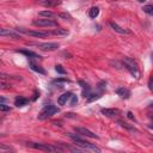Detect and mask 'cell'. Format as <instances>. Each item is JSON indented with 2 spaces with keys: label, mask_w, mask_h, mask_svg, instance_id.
Wrapping results in <instances>:
<instances>
[{
  "label": "cell",
  "mask_w": 153,
  "mask_h": 153,
  "mask_svg": "<svg viewBox=\"0 0 153 153\" xmlns=\"http://www.w3.org/2000/svg\"><path fill=\"white\" fill-rule=\"evenodd\" d=\"M72 96H73V93H72V92H66V93L61 94V96L59 97V99H57L59 105H65V104L71 99V97H72Z\"/></svg>",
  "instance_id": "13"
},
{
  "label": "cell",
  "mask_w": 153,
  "mask_h": 153,
  "mask_svg": "<svg viewBox=\"0 0 153 153\" xmlns=\"http://www.w3.org/2000/svg\"><path fill=\"white\" fill-rule=\"evenodd\" d=\"M42 4H43L44 6L51 7V6H56V5H60V4H61V0H45V1H42Z\"/></svg>",
  "instance_id": "22"
},
{
  "label": "cell",
  "mask_w": 153,
  "mask_h": 153,
  "mask_svg": "<svg viewBox=\"0 0 153 153\" xmlns=\"http://www.w3.org/2000/svg\"><path fill=\"white\" fill-rule=\"evenodd\" d=\"M36 45L45 51H53L56 50L59 48V43H54V42H48V43H36Z\"/></svg>",
  "instance_id": "7"
},
{
  "label": "cell",
  "mask_w": 153,
  "mask_h": 153,
  "mask_svg": "<svg viewBox=\"0 0 153 153\" xmlns=\"http://www.w3.org/2000/svg\"><path fill=\"white\" fill-rule=\"evenodd\" d=\"M151 140H152V141H153V136H151Z\"/></svg>",
  "instance_id": "36"
},
{
  "label": "cell",
  "mask_w": 153,
  "mask_h": 153,
  "mask_svg": "<svg viewBox=\"0 0 153 153\" xmlns=\"http://www.w3.org/2000/svg\"><path fill=\"white\" fill-rule=\"evenodd\" d=\"M100 112L104 116H108V117H112V116H116V115L121 114V111L118 109H102Z\"/></svg>",
  "instance_id": "14"
},
{
  "label": "cell",
  "mask_w": 153,
  "mask_h": 153,
  "mask_svg": "<svg viewBox=\"0 0 153 153\" xmlns=\"http://www.w3.org/2000/svg\"><path fill=\"white\" fill-rule=\"evenodd\" d=\"M17 31H20L25 35H29V36H32V37H37V38H43V37H47L48 35H50V32H43V31H27L23 27H17L16 29Z\"/></svg>",
  "instance_id": "6"
},
{
  "label": "cell",
  "mask_w": 153,
  "mask_h": 153,
  "mask_svg": "<svg viewBox=\"0 0 153 153\" xmlns=\"http://www.w3.org/2000/svg\"><path fill=\"white\" fill-rule=\"evenodd\" d=\"M98 14H99V8H98V7H91V8H90V11H88L90 18L94 19V18L98 17Z\"/></svg>",
  "instance_id": "20"
},
{
  "label": "cell",
  "mask_w": 153,
  "mask_h": 153,
  "mask_svg": "<svg viewBox=\"0 0 153 153\" xmlns=\"http://www.w3.org/2000/svg\"><path fill=\"white\" fill-rule=\"evenodd\" d=\"M38 14H39L41 17H44V18H49V19L57 17V14H56V13H54V12H51V11H41Z\"/></svg>",
  "instance_id": "18"
},
{
  "label": "cell",
  "mask_w": 153,
  "mask_h": 153,
  "mask_svg": "<svg viewBox=\"0 0 153 153\" xmlns=\"http://www.w3.org/2000/svg\"><path fill=\"white\" fill-rule=\"evenodd\" d=\"M0 35L2 37H7V38H12V39L20 38V35L19 33H17L16 31H12V30H7V29H1L0 30Z\"/></svg>",
  "instance_id": "9"
},
{
  "label": "cell",
  "mask_w": 153,
  "mask_h": 153,
  "mask_svg": "<svg viewBox=\"0 0 153 153\" xmlns=\"http://www.w3.org/2000/svg\"><path fill=\"white\" fill-rule=\"evenodd\" d=\"M68 136L74 141V145L78 146V147H80L82 151H91V152H97V153L100 152V148H99L98 146H96V145H93V143H90V142L82 140L80 136H78V135H75V134L68 133Z\"/></svg>",
  "instance_id": "1"
},
{
  "label": "cell",
  "mask_w": 153,
  "mask_h": 153,
  "mask_svg": "<svg viewBox=\"0 0 153 153\" xmlns=\"http://www.w3.org/2000/svg\"><path fill=\"white\" fill-rule=\"evenodd\" d=\"M53 82H54V84H55V82H69V80H68L67 78H57V79H54Z\"/></svg>",
  "instance_id": "27"
},
{
  "label": "cell",
  "mask_w": 153,
  "mask_h": 153,
  "mask_svg": "<svg viewBox=\"0 0 153 153\" xmlns=\"http://www.w3.org/2000/svg\"><path fill=\"white\" fill-rule=\"evenodd\" d=\"M60 110H59V108L57 106H55V105H47L39 114H38V120L39 121H44V120H48L49 117H51L53 115H55V114H57Z\"/></svg>",
  "instance_id": "4"
},
{
  "label": "cell",
  "mask_w": 153,
  "mask_h": 153,
  "mask_svg": "<svg viewBox=\"0 0 153 153\" xmlns=\"http://www.w3.org/2000/svg\"><path fill=\"white\" fill-rule=\"evenodd\" d=\"M139 2H143V1H146V0H137Z\"/></svg>",
  "instance_id": "35"
},
{
  "label": "cell",
  "mask_w": 153,
  "mask_h": 153,
  "mask_svg": "<svg viewBox=\"0 0 153 153\" xmlns=\"http://www.w3.org/2000/svg\"><path fill=\"white\" fill-rule=\"evenodd\" d=\"M100 97H102V94H100V93H97V94L91 93V94L87 97L86 102H87V103H91V102H93V100H96V99H98V98H100Z\"/></svg>",
  "instance_id": "24"
},
{
  "label": "cell",
  "mask_w": 153,
  "mask_h": 153,
  "mask_svg": "<svg viewBox=\"0 0 153 153\" xmlns=\"http://www.w3.org/2000/svg\"><path fill=\"white\" fill-rule=\"evenodd\" d=\"M148 86H149V90L153 91V76L149 79V82H148Z\"/></svg>",
  "instance_id": "30"
},
{
  "label": "cell",
  "mask_w": 153,
  "mask_h": 153,
  "mask_svg": "<svg viewBox=\"0 0 153 153\" xmlns=\"http://www.w3.org/2000/svg\"><path fill=\"white\" fill-rule=\"evenodd\" d=\"M76 103H78V98H76V96H74V94H73V96L71 97V102H69V105H71V106H74Z\"/></svg>",
  "instance_id": "28"
},
{
  "label": "cell",
  "mask_w": 153,
  "mask_h": 153,
  "mask_svg": "<svg viewBox=\"0 0 153 153\" xmlns=\"http://www.w3.org/2000/svg\"><path fill=\"white\" fill-rule=\"evenodd\" d=\"M149 108H151V109H153V103H151V104H149Z\"/></svg>",
  "instance_id": "34"
},
{
  "label": "cell",
  "mask_w": 153,
  "mask_h": 153,
  "mask_svg": "<svg viewBox=\"0 0 153 153\" xmlns=\"http://www.w3.org/2000/svg\"><path fill=\"white\" fill-rule=\"evenodd\" d=\"M29 66H30V68H31L32 71H35V72H37V73H39V74H45V71H44L42 67H39L38 65L33 63L31 60H30V62H29Z\"/></svg>",
  "instance_id": "17"
},
{
  "label": "cell",
  "mask_w": 153,
  "mask_h": 153,
  "mask_svg": "<svg viewBox=\"0 0 153 153\" xmlns=\"http://www.w3.org/2000/svg\"><path fill=\"white\" fill-rule=\"evenodd\" d=\"M57 17H60V18H63V19H72V16H71L69 13H67V12H62V13H59V14H57Z\"/></svg>",
  "instance_id": "25"
},
{
  "label": "cell",
  "mask_w": 153,
  "mask_h": 153,
  "mask_svg": "<svg viewBox=\"0 0 153 153\" xmlns=\"http://www.w3.org/2000/svg\"><path fill=\"white\" fill-rule=\"evenodd\" d=\"M109 25H110V27H111L115 32H117V33H121V35H129V33H130V31H129V30L121 27L118 24H116V23H114V22H110V23H109Z\"/></svg>",
  "instance_id": "10"
},
{
  "label": "cell",
  "mask_w": 153,
  "mask_h": 153,
  "mask_svg": "<svg viewBox=\"0 0 153 153\" xmlns=\"http://www.w3.org/2000/svg\"><path fill=\"white\" fill-rule=\"evenodd\" d=\"M55 71H56L57 73H60V74H66V71L62 68L61 65H56V66H55Z\"/></svg>",
  "instance_id": "26"
},
{
  "label": "cell",
  "mask_w": 153,
  "mask_h": 153,
  "mask_svg": "<svg viewBox=\"0 0 153 153\" xmlns=\"http://www.w3.org/2000/svg\"><path fill=\"white\" fill-rule=\"evenodd\" d=\"M117 123H118L121 127H123V128H126L127 130H129V131H137V130H136L134 127H131L130 124H128V123H127V122H124V121L118 120V121H117Z\"/></svg>",
  "instance_id": "19"
},
{
  "label": "cell",
  "mask_w": 153,
  "mask_h": 153,
  "mask_svg": "<svg viewBox=\"0 0 153 153\" xmlns=\"http://www.w3.org/2000/svg\"><path fill=\"white\" fill-rule=\"evenodd\" d=\"M147 127H148V129L153 130V123H149V124H147Z\"/></svg>",
  "instance_id": "32"
},
{
  "label": "cell",
  "mask_w": 153,
  "mask_h": 153,
  "mask_svg": "<svg viewBox=\"0 0 153 153\" xmlns=\"http://www.w3.org/2000/svg\"><path fill=\"white\" fill-rule=\"evenodd\" d=\"M127 116H128V117H129V118H130V120H135V117H134V116H133V114H131V112H130V111H129V112H128V114H127Z\"/></svg>",
  "instance_id": "31"
},
{
  "label": "cell",
  "mask_w": 153,
  "mask_h": 153,
  "mask_svg": "<svg viewBox=\"0 0 153 153\" xmlns=\"http://www.w3.org/2000/svg\"><path fill=\"white\" fill-rule=\"evenodd\" d=\"M27 103H29V99H26V98H24V97H22V96L17 97L16 100H14V105L18 106V108H22V106L26 105Z\"/></svg>",
  "instance_id": "16"
},
{
  "label": "cell",
  "mask_w": 153,
  "mask_h": 153,
  "mask_svg": "<svg viewBox=\"0 0 153 153\" xmlns=\"http://www.w3.org/2000/svg\"><path fill=\"white\" fill-rule=\"evenodd\" d=\"M142 11L149 16H153V5H145L142 7Z\"/></svg>",
  "instance_id": "23"
},
{
  "label": "cell",
  "mask_w": 153,
  "mask_h": 153,
  "mask_svg": "<svg viewBox=\"0 0 153 153\" xmlns=\"http://www.w3.org/2000/svg\"><path fill=\"white\" fill-rule=\"evenodd\" d=\"M79 85H81V88H82V96H84L85 98H87V97L91 94V87H90V85H88L87 82L82 81V80L79 81Z\"/></svg>",
  "instance_id": "12"
},
{
  "label": "cell",
  "mask_w": 153,
  "mask_h": 153,
  "mask_svg": "<svg viewBox=\"0 0 153 153\" xmlns=\"http://www.w3.org/2000/svg\"><path fill=\"white\" fill-rule=\"evenodd\" d=\"M19 53L20 54H24L25 56H27L30 60H41V56L39 55H37L36 53H33V51H30V50H19Z\"/></svg>",
  "instance_id": "15"
},
{
  "label": "cell",
  "mask_w": 153,
  "mask_h": 153,
  "mask_svg": "<svg viewBox=\"0 0 153 153\" xmlns=\"http://www.w3.org/2000/svg\"><path fill=\"white\" fill-rule=\"evenodd\" d=\"M0 110H1L2 112H7V111H11V108H10V106H6L4 103H1V104H0Z\"/></svg>",
  "instance_id": "29"
},
{
  "label": "cell",
  "mask_w": 153,
  "mask_h": 153,
  "mask_svg": "<svg viewBox=\"0 0 153 153\" xmlns=\"http://www.w3.org/2000/svg\"><path fill=\"white\" fill-rule=\"evenodd\" d=\"M116 93L122 98V99H128L130 97V91L126 87H118L116 90Z\"/></svg>",
  "instance_id": "11"
},
{
  "label": "cell",
  "mask_w": 153,
  "mask_h": 153,
  "mask_svg": "<svg viewBox=\"0 0 153 153\" xmlns=\"http://www.w3.org/2000/svg\"><path fill=\"white\" fill-rule=\"evenodd\" d=\"M122 63H123V67H124L126 69H128L129 73L133 75V78H136V79L139 78V75H140L139 67H137V63H136L133 59H130V57H124L123 61H122Z\"/></svg>",
  "instance_id": "2"
},
{
  "label": "cell",
  "mask_w": 153,
  "mask_h": 153,
  "mask_svg": "<svg viewBox=\"0 0 153 153\" xmlns=\"http://www.w3.org/2000/svg\"><path fill=\"white\" fill-rule=\"evenodd\" d=\"M29 147L35 148V149H39V151H44V152H61L63 148L57 147V146H53V145H48V143H38V142H27L26 143Z\"/></svg>",
  "instance_id": "3"
},
{
  "label": "cell",
  "mask_w": 153,
  "mask_h": 153,
  "mask_svg": "<svg viewBox=\"0 0 153 153\" xmlns=\"http://www.w3.org/2000/svg\"><path fill=\"white\" fill-rule=\"evenodd\" d=\"M148 117H149L151 120H153V114H148Z\"/></svg>",
  "instance_id": "33"
},
{
  "label": "cell",
  "mask_w": 153,
  "mask_h": 153,
  "mask_svg": "<svg viewBox=\"0 0 153 153\" xmlns=\"http://www.w3.org/2000/svg\"><path fill=\"white\" fill-rule=\"evenodd\" d=\"M51 33L55 35V36H66V35H68L69 32H68L67 29H55Z\"/></svg>",
  "instance_id": "21"
},
{
  "label": "cell",
  "mask_w": 153,
  "mask_h": 153,
  "mask_svg": "<svg viewBox=\"0 0 153 153\" xmlns=\"http://www.w3.org/2000/svg\"><path fill=\"white\" fill-rule=\"evenodd\" d=\"M75 131L79 133L82 136H87V137H92V139H98L97 134H94L90 129H86V128H82V127H75Z\"/></svg>",
  "instance_id": "8"
},
{
  "label": "cell",
  "mask_w": 153,
  "mask_h": 153,
  "mask_svg": "<svg viewBox=\"0 0 153 153\" xmlns=\"http://www.w3.org/2000/svg\"><path fill=\"white\" fill-rule=\"evenodd\" d=\"M32 24L35 26H39V27H56L57 26V23L53 19H49V18H45V19H35L32 22Z\"/></svg>",
  "instance_id": "5"
}]
</instances>
